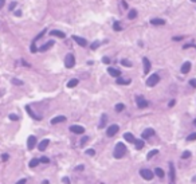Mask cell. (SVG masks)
<instances>
[{
  "instance_id": "cell-1",
  "label": "cell",
  "mask_w": 196,
  "mask_h": 184,
  "mask_svg": "<svg viewBox=\"0 0 196 184\" xmlns=\"http://www.w3.org/2000/svg\"><path fill=\"white\" fill-rule=\"evenodd\" d=\"M126 153V147L124 143H118L114 148V157L116 159H121L124 157V155Z\"/></svg>"
},
{
  "instance_id": "cell-2",
  "label": "cell",
  "mask_w": 196,
  "mask_h": 184,
  "mask_svg": "<svg viewBox=\"0 0 196 184\" xmlns=\"http://www.w3.org/2000/svg\"><path fill=\"white\" fill-rule=\"evenodd\" d=\"M159 81H160L159 74H152V75L146 79V85L149 86V87H153V86H156L159 83Z\"/></svg>"
},
{
  "instance_id": "cell-3",
  "label": "cell",
  "mask_w": 196,
  "mask_h": 184,
  "mask_svg": "<svg viewBox=\"0 0 196 184\" xmlns=\"http://www.w3.org/2000/svg\"><path fill=\"white\" fill-rule=\"evenodd\" d=\"M74 63H75V57L73 55V54H67V55L65 57V66L67 69H71Z\"/></svg>"
},
{
  "instance_id": "cell-4",
  "label": "cell",
  "mask_w": 196,
  "mask_h": 184,
  "mask_svg": "<svg viewBox=\"0 0 196 184\" xmlns=\"http://www.w3.org/2000/svg\"><path fill=\"white\" fill-rule=\"evenodd\" d=\"M140 175L142 176V177L145 179V180H152L153 179V172H152L151 169H141L140 171Z\"/></svg>"
},
{
  "instance_id": "cell-5",
  "label": "cell",
  "mask_w": 196,
  "mask_h": 184,
  "mask_svg": "<svg viewBox=\"0 0 196 184\" xmlns=\"http://www.w3.org/2000/svg\"><path fill=\"white\" fill-rule=\"evenodd\" d=\"M70 132L75 133V134H82L85 132V128L81 126V125H71L70 126Z\"/></svg>"
},
{
  "instance_id": "cell-6",
  "label": "cell",
  "mask_w": 196,
  "mask_h": 184,
  "mask_svg": "<svg viewBox=\"0 0 196 184\" xmlns=\"http://www.w3.org/2000/svg\"><path fill=\"white\" fill-rule=\"evenodd\" d=\"M136 102H137V106H138L140 109H144L148 106V101L144 98V97H137L136 98Z\"/></svg>"
},
{
  "instance_id": "cell-7",
  "label": "cell",
  "mask_w": 196,
  "mask_h": 184,
  "mask_svg": "<svg viewBox=\"0 0 196 184\" xmlns=\"http://www.w3.org/2000/svg\"><path fill=\"white\" fill-rule=\"evenodd\" d=\"M118 125H110L108 129H106V134L109 136V137H112V136H114L117 132H118Z\"/></svg>"
},
{
  "instance_id": "cell-8",
  "label": "cell",
  "mask_w": 196,
  "mask_h": 184,
  "mask_svg": "<svg viewBox=\"0 0 196 184\" xmlns=\"http://www.w3.org/2000/svg\"><path fill=\"white\" fill-rule=\"evenodd\" d=\"M35 145H36V137L35 136H30L28 137V140H27V148L31 151V149H34Z\"/></svg>"
},
{
  "instance_id": "cell-9",
  "label": "cell",
  "mask_w": 196,
  "mask_h": 184,
  "mask_svg": "<svg viewBox=\"0 0 196 184\" xmlns=\"http://www.w3.org/2000/svg\"><path fill=\"white\" fill-rule=\"evenodd\" d=\"M73 40L77 42L78 44L81 46V47H86V46H87V42H86V39L81 38V36H77V35H74V36H73Z\"/></svg>"
},
{
  "instance_id": "cell-10",
  "label": "cell",
  "mask_w": 196,
  "mask_h": 184,
  "mask_svg": "<svg viewBox=\"0 0 196 184\" xmlns=\"http://www.w3.org/2000/svg\"><path fill=\"white\" fill-rule=\"evenodd\" d=\"M108 73L110 74L112 77H116V78H120V75H121V71L114 69V67H108Z\"/></svg>"
},
{
  "instance_id": "cell-11",
  "label": "cell",
  "mask_w": 196,
  "mask_h": 184,
  "mask_svg": "<svg viewBox=\"0 0 196 184\" xmlns=\"http://www.w3.org/2000/svg\"><path fill=\"white\" fill-rule=\"evenodd\" d=\"M142 63H144V73L145 74H148L149 73V70H151V62L148 58H142Z\"/></svg>"
},
{
  "instance_id": "cell-12",
  "label": "cell",
  "mask_w": 196,
  "mask_h": 184,
  "mask_svg": "<svg viewBox=\"0 0 196 184\" xmlns=\"http://www.w3.org/2000/svg\"><path fill=\"white\" fill-rule=\"evenodd\" d=\"M153 134H155V130H153V129H145L141 136H142V139L145 140V139H149V137L153 136Z\"/></svg>"
},
{
  "instance_id": "cell-13",
  "label": "cell",
  "mask_w": 196,
  "mask_h": 184,
  "mask_svg": "<svg viewBox=\"0 0 196 184\" xmlns=\"http://www.w3.org/2000/svg\"><path fill=\"white\" fill-rule=\"evenodd\" d=\"M189 70H191V62H184L181 66V73L187 74V73H189Z\"/></svg>"
},
{
  "instance_id": "cell-14",
  "label": "cell",
  "mask_w": 196,
  "mask_h": 184,
  "mask_svg": "<svg viewBox=\"0 0 196 184\" xmlns=\"http://www.w3.org/2000/svg\"><path fill=\"white\" fill-rule=\"evenodd\" d=\"M62 121H66V117L65 116H58V117H54V118L51 120V124H59L62 122Z\"/></svg>"
},
{
  "instance_id": "cell-15",
  "label": "cell",
  "mask_w": 196,
  "mask_h": 184,
  "mask_svg": "<svg viewBox=\"0 0 196 184\" xmlns=\"http://www.w3.org/2000/svg\"><path fill=\"white\" fill-rule=\"evenodd\" d=\"M151 24L163 26V24H165V20H164V19H152V20H151Z\"/></svg>"
},
{
  "instance_id": "cell-16",
  "label": "cell",
  "mask_w": 196,
  "mask_h": 184,
  "mask_svg": "<svg viewBox=\"0 0 196 184\" xmlns=\"http://www.w3.org/2000/svg\"><path fill=\"white\" fill-rule=\"evenodd\" d=\"M124 139L126 140L128 143H136V139L133 137L132 133H125V134H124Z\"/></svg>"
},
{
  "instance_id": "cell-17",
  "label": "cell",
  "mask_w": 196,
  "mask_h": 184,
  "mask_svg": "<svg viewBox=\"0 0 196 184\" xmlns=\"http://www.w3.org/2000/svg\"><path fill=\"white\" fill-rule=\"evenodd\" d=\"M48 143H50V141H48L47 139H46V140H43V141H42L40 144H39V147H38V148H39V151H40V152L44 151L46 148H47V145H48Z\"/></svg>"
},
{
  "instance_id": "cell-18",
  "label": "cell",
  "mask_w": 196,
  "mask_h": 184,
  "mask_svg": "<svg viewBox=\"0 0 196 184\" xmlns=\"http://www.w3.org/2000/svg\"><path fill=\"white\" fill-rule=\"evenodd\" d=\"M51 35H54V36H58V38H65V36H66L65 32H62V31H59V30H53V31H51Z\"/></svg>"
},
{
  "instance_id": "cell-19",
  "label": "cell",
  "mask_w": 196,
  "mask_h": 184,
  "mask_svg": "<svg viewBox=\"0 0 196 184\" xmlns=\"http://www.w3.org/2000/svg\"><path fill=\"white\" fill-rule=\"evenodd\" d=\"M53 44H54V42H53V40H50V42H47L46 44H43V46H42V47L39 49V50H40V51H46V50H48V49L51 47Z\"/></svg>"
},
{
  "instance_id": "cell-20",
  "label": "cell",
  "mask_w": 196,
  "mask_h": 184,
  "mask_svg": "<svg viewBox=\"0 0 196 184\" xmlns=\"http://www.w3.org/2000/svg\"><path fill=\"white\" fill-rule=\"evenodd\" d=\"M106 120H108V116L106 114H102V116H101V121H100V125H98V126L104 128L105 124H106Z\"/></svg>"
},
{
  "instance_id": "cell-21",
  "label": "cell",
  "mask_w": 196,
  "mask_h": 184,
  "mask_svg": "<svg viewBox=\"0 0 196 184\" xmlns=\"http://www.w3.org/2000/svg\"><path fill=\"white\" fill-rule=\"evenodd\" d=\"M130 79H124V78H117V83L118 85H129L130 83Z\"/></svg>"
},
{
  "instance_id": "cell-22",
  "label": "cell",
  "mask_w": 196,
  "mask_h": 184,
  "mask_svg": "<svg viewBox=\"0 0 196 184\" xmlns=\"http://www.w3.org/2000/svg\"><path fill=\"white\" fill-rule=\"evenodd\" d=\"M26 109H27V113H28V114L32 117V118H35V120H40V117H39V116H35V113L30 109V106H26Z\"/></svg>"
},
{
  "instance_id": "cell-23",
  "label": "cell",
  "mask_w": 196,
  "mask_h": 184,
  "mask_svg": "<svg viewBox=\"0 0 196 184\" xmlns=\"http://www.w3.org/2000/svg\"><path fill=\"white\" fill-rule=\"evenodd\" d=\"M78 79H75V78H74V79H71V81H69L67 82V87H75V86L78 85Z\"/></svg>"
},
{
  "instance_id": "cell-24",
  "label": "cell",
  "mask_w": 196,
  "mask_h": 184,
  "mask_svg": "<svg viewBox=\"0 0 196 184\" xmlns=\"http://www.w3.org/2000/svg\"><path fill=\"white\" fill-rule=\"evenodd\" d=\"M134 145H136V148H137V149H141V148L144 147V140H136Z\"/></svg>"
},
{
  "instance_id": "cell-25",
  "label": "cell",
  "mask_w": 196,
  "mask_h": 184,
  "mask_svg": "<svg viewBox=\"0 0 196 184\" xmlns=\"http://www.w3.org/2000/svg\"><path fill=\"white\" fill-rule=\"evenodd\" d=\"M155 173L159 177H161V179L164 177V171L161 169V168H156V169H155Z\"/></svg>"
},
{
  "instance_id": "cell-26",
  "label": "cell",
  "mask_w": 196,
  "mask_h": 184,
  "mask_svg": "<svg viewBox=\"0 0 196 184\" xmlns=\"http://www.w3.org/2000/svg\"><path fill=\"white\" fill-rule=\"evenodd\" d=\"M136 16H137V11L136 10H130V11H129V14H128L129 19H134Z\"/></svg>"
},
{
  "instance_id": "cell-27",
  "label": "cell",
  "mask_w": 196,
  "mask_h": 184,
  "mask_svg": "<svg viewBox=\"0 0 196 184\" xmlns=\"http://www.w3.org/2000/svg\"><path fill=\"white\" fill-rule=\"evenodd\" d=\"M39 163H40V160H38V159H32V160L30 161V167H31V168H34V167H36Z\"/></svg>"
},
{
  "instance_id": "cell-28",
  "label": "cell",
  "mask_w": 196,
  "mask_h": 184,
  "mask_svg": "<svg viewBox=\"0 0 196 184\" xmlns=\"http://www.w3.org/2000/svg\"><path fill=\"white\" fill-rule=\"evenodd\" d=\"M169 168H171V180L173 181L175 180V167H173V164H169Z\"/></svg>"
},
{
  "instance_id": "cell-29",
  "label": "cell",
  "mask_w": 196,
  "mask_h": 184,
  "mask_svg": "<svg viewBox=\"0 0 196 184\" xmlns=\"http://www.w3.org/2000/svg\"><path fill=\"white\" fill-rule=\"evenodd\" d=\"M157 153H159V151H157V149H153V151H151V152H149V153H148V156H146V159H148V160H149L151 157H153V156H155V155H157Z\"/></svg>"
},
{
  "instance_id": "cell-30",
  "label": "cell",
  "mask_w": 196,
  "mask_h": 184,
  "mask_svg": "<svg viewBox=\"0 0 196 184\" xmlns=\"http://www.w3.org/2000/svg\"><path fill=\"white\" fill-rule=\"evenodd\" d=\"M124 109H125V105H124V104H117V105H116V110H117V112H122Z\"/></svg>"
},
{
  "instance_id": "cell-31",
  "label": "cell",
  "mask_w": 196,
  "mask_h": 184,
  "mask_svg": "<svg viewBox=\"0 0 196 184\" xmlns=\"http://www.w3.org/2000/svg\"><path fill=\"white\" fill-rule=\"evenodd\" d=\"M195 140H196V133H192V134L187 137V141H195Z\"/></svg>"
},
{
  "instance_id": "cell-32",
  "label": "cell",
  "mask_w": 196,
  "mask_h": 184,
  "mask_svg": "<svg viewBox=\"0 0 196 184\" xmlns=\"http://www.w3.org/2000/svg\"><path fill=\"white\" fill-rule=\"evenodd\" d=\"M189 156H191V152H189V151H185V152L181 155V159H188Z\"/></svg>"
},
{
  "instance_id": "cell-33",
  "label": "cell",
  "mask_w": 196,
  "mask_h": 184,
  "mask_svg": "<svg viewBox=\"0 0 196 184\" xmlns=\"http://www.w3.org/2000/svg\"><path fill=\"white\" fill-rule=\"evenodd\" d=\"M121 63H122L124 66H128V67H130V66H132V63L128 59H122V61H121Z\"/></svg>"
},
{
  "instance_id": "cell-34",
  "label": "cell",
  "mask_w": 196,
  "mask_h": 184,
  "mask_svg": "<svg viewBox=\"0 0 196 184\" xmlns=\"http://www.w3.org/2000/svg\"><path fill=\"white\" fill-rule=\"evenodd\" d=\"M113 28H114L116 31H120V30H121V26H120V23H118V22H116L114 24H113Z\"/></svg>"
},
{
  "instance_id": "cell-35",
  "label": "cell",
  "mask_w": 196,
  "mask_h": 184,
  "mask_svg": "<svg viewBox=\"0 0 196 184\" xmlns=\"http://www.w3.org/2000/svg\"><path fill=\"white\" fill-rule=\"evenodd\" d=\"M12 83H14V85H23V82L19 81V79H16V78H14V79H12Z\"/></svg>"
},
{
  "instance_id": "cell-36",
  "label": "cell",
  "mask_w": 196,
  "mask_h": 184,
  "mask_svg": "<svg viewBox=\"0 0 196 184\" xmlns=\"http://www.w3.org/2000/svg\"><path fill=\"white\" fill-rule=\"evenodd\" d=\"M39 160H40V163H50V159H48V157H44V156H43V157H40Z\"/></svg>"
},
{
  "instance_id": "cell-37",
  "label": "cell",
  "mask_w": 196,
  "mask_h": 184,
  "mask_svg": "<svg viewBox=\"0 0 196 184\" xmlns=\"http://www.w3.org/2000/svg\"><path fill=\"white\" fill-rule=\"evenodd\" d=\"M94 153H95L94 149H87V151H86V155H89V156H94Z\"/></svg>"
},
{
  "instance_id": "cell-38",
  "label": "cell",
  "mask_w": 196,
  "mask_h": 184,
  "mask_svg": "<svg viewBox=\"0 0 196 184\" xmlns=\"http://www.w3.org/2000/svg\"><path fill=\"white\" fill-rule=\"evenodd\" d=\"M10 120H14V121H16V120H19V117H18L16 114H10Z\"/></svg>"
},
{
  "instance_id": "cell-39",
  "label": "cell",
  "mask_w": 196,
  "mask_h": 184,
  "mask_svg": "<svg viewBox=\"0 0 196 184\" xmlns=\"http://www.w3.org/2000/svg\"><path fill=\"white\" fill-rule=\"evenodd\" d=\"M189 85L192 86V87L196 89V79H191V81H189Z\"/></svg>"
},
{
  "instance_id": "cell-40",
  "label": "cell",
  "mask_w": 196,
  "mask_h": 184,
  "mask_svg": "<svg viewBox=\"0 0 196 184\" xmlns=\"http://www.w3.org/2000/svg\"><path fill=\"white\" fill-rule=\"evenodd\" d=\"M16 4H18V3H16V2H12V3H11V6H10V10H11V11H12V10L15 8V7H16Z\"/></svg>"
},
{
  "instance_id": "cell-41",
  "label": "cell",
  "mask_w": 196,
  "mask_h": 184,
  "mask_svg": "<svg viewBox=\"0 0 196 184\" xmlns=\"http://www.w3.org/2000/svg\"><path fill=\"white\" fill-rule=\"evenodd\" d=\"M98 46H100V43H98V42H94L93 44H91V49H93V50H95V49L98 47Z\"/></svg>"
},
{
  "instance_id": "cell-42",
  "label": "cell",
  "mask_w": 196,
  "mask_h": 184,
  "mask_svg": "<svg viewBox=\"0 0 196 184\" xmlns=\"http://www.w3.org/2000/svg\"><path fill=\"white\" fill-rule=\"evenodd\" d=\"M36 47H35V43H32V44H31V53H35V51H36Z\"/></svg>"
},
{
  "instance_id": "cell-43",
  "label": "cell",
  "mask_w": 196,
  "mask_h": 184,
  "mask_svg": "<svg viewBox=\"0 0 196 184\" xmlns=\"http://www.w3.org/2000/svg\"><path fill=\"white\" fill-rule=\"evenodd\" d=\"M62 181H63L65 184H70V179L69 177H63V179H62Z\"/></svg>"
},
{
  "instance_id": "cell-44",
  "label": "cell",
  "mask_w": 196,
  "mask_h": 184,
  "mask_svg": "<svg viewBox=\"0 0 196 184\" xmlns=\"http://www.w3.org/2000/svg\"><path fill=\"white\" fill-rule=\"evenodd\" d=\"M8 157H10V156L7 155V153H4V155H3V157H2V159H3V161H7V160H8Z\"/></svg>"
},
{
  "instance_id": "cell-45",
  "label": "cell",
  "mask_w": 196,
  "mask_h": 184,
  "mask_svg": "<svg viewBox=\"0 0 196 184\" xmlns=\"http://www.w3.org/2000/svg\"><path fill=\"white\" fill-rule=\"evenodd\" d=\"M102 62H104V63H109V62H110V59H109V58H106V57H104V58H102Z\"/></svg>"
},
{
  "instance_id": "cell-46",
  "label": "cell",
  "mask_w": 196,
  "mask_h": 184,
  "mask_svg": "<svg viewBox=\"0 0 196 184\" xmlns=\"http://www.w3.org/2000/svg\"><path fill=\"white\" fill-rule=\"evenodd\" d=\"M26 181H27L26 179H22V180H19V181H18L16 184H26Z\"/></svg>"
},
{
  "instance_id": "cell-47",
  "label": "cell",
  "mask_w": 196,
  "mask_h": 184,
  "mask_svg": "<svg viewBox=\"0 0 196 184\" xmlns=\"http://www.w3.org/2000/svg\"><path fill=\"white\" fill-rule=\"evenodd\" d=\"M83 169V165H78L77 168H75V171H82Z\"/></svg>"
},
{
  "instance_id": "cell-48",
  "label": "cell",
  "mask_w": 196,
  "mask_h": 184,
  "mask_svg": "<svg viewBox=\"0 0 196 184\" xmlns=\"http://www.w3.org/2000/svg\"><path fill=\"white\" fill-rule=\"evenodd\" d=\"M87 140H89V137H83V139H82V144H85Z\"/></svg>"
},
{
  "instance_id": "cell-49",
  "label": "cell",
  "mask_w": 196,
  "mask_h": 184,
  "mask_svg": "<svg viewBox=\"0 0 196 184\" xmlns=\"http://www.w3.org/2000/svg\"><path fill=\"white\" fill-rule=\"evenodd\" d=\"M15 15H16V16H20V15H22V11H16V12H15Z\"/></svg>"
},
{
  "instance_id": "cell-50",
  "label": "cell",
  "mask_w": 196,
  "mask_h": 184,
  "mask_svg": "<svg viewBox=\"0 0 196 184\" xmlns=\"http://www.w3.org/2000/svg\"><path fill=\"white\" fill-rule=\"evenodd\" d=\"M180 39H183V36H176L173 38V40H180Z\"/></svg>"
},
{
  "instance_id": "cell-51",
  "label": "cell",
  "mask_w": 196,
  "mask_h": 184,
  "mask_svg": "<svg viewBox=\"0 0 196 184\" xmlns=\"http://www.w3.org/2000/svg\"><path fill=\"white\" fill-rule=\"evenodd\" d=\"M121 3H122V6H124V8H126V7H128V4H126V2H121Z\"/></svg>"
},
{
  "instance_id": "cell-52",
  "label": "cell",
  "mask_w": 196,
  "mask_h": 184,
  "mask_svg": "<svg viewBox=\"0 0 196 184\" xmlns=\"http://www.w3.org/2000/svg\"><path fill=\"white\" fill-rule=\"evenodd\" d=\"M173 105H175V101H173V100H172V101H171V102H169V106H173Z\"/></svg>"
},
{
  "instance_id": "cell-53",
  "label": "cell",
  "mask_w": 196,
  "mask_h": 184,
  "mask_svg": "<svg viewBox=\"0 0 196 184\" xmlns=\"http://www.w3.org/2000/svg\"><path fill=\"white\" fill-rule=\"evenodd\" d=\"M42 184H48V180H44V181H42Z\"/></svg>"
},
{
  "instance_id": "cell-54",
  "label": "cell",
  "mask_w": 196,
  "mask_h": 184,
  "mask_svg": "<svg viewBox=\"0 0 196 184\" xmlns=\"http://www.w3.org/2000/svg\"><path fill=\"white\" fill-rule=\"evenodd\" d=\"M193 124H195V126H196V118L193 120Z\"/></svg>"
}]
</instances>
